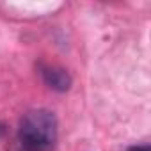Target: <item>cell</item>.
Returning <instances> with one entry per match:
<instances>
[{
    "label": "cell",
    "instance_id": "obj_1",
    "mask_svg": "<svg viewBox=\"0 0 151 151\" xmlns=\"http://www.w3.org/2000/svg\"><path fill=\"white\" fill-rule=\"evenodd\" d=\"M57 142V119L48 110L25 114L18 132V146L23 151H52Z\"/></svg>",
    "mask_w": 151,
    "mask_h": 151
},
{
    "label": "cell",
    "instance_id": "obj_2",
    "mask_svg": "<svg viewBox=\"0 0 151 151\" xmlns=\"http://www.w3.org/2000/svg\"><path fill=\"white\" fill-rule=\"evenodd\" d=\"M43 78L46 82L48 87L59 91V93H64L69 89L71 86V77L69 73L62 68H55V66H48V68H43Z\"/></svg>",
    "mask_w": 151,
    "mask_h": 151
},
{
    "label": "cell",
    "instance_id": "obj_3",
    "mask_svg": "<svg viewBox=\"0 0 151 151\" xmlns=\"http://www.w3.org/2000/svg\"><path fill=\"white\" fill-rule=\"evenodd\" d=\"M128 151H149V146H139V147H132Z\"/></svg>",
    "mask_w": 151,
    "mask_h": 151
}]
</instances>
